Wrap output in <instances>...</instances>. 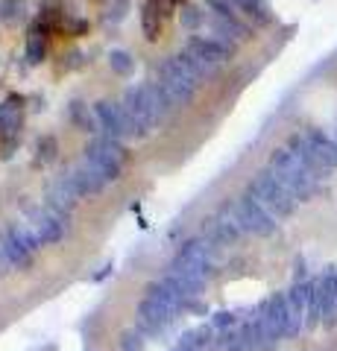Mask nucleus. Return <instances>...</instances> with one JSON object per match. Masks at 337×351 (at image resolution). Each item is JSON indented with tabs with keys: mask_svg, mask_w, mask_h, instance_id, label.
<instances>
[{
	"mask_svg": "<svg viewBox=\"0 0 337 351\" xmlns=\"http://www.w3.org/2000/svg\"><path fill=\"white\" fill-rule=\"evenodd\" d=\"M65 179H68V184L73 188V193H77V196H94V193H100L106 184H108L106 176L97 170L89 158H82V161L73 164Z\"/></svg>",
	"mask_w": 337,
	"mask_h": 351,
	"instance_id": "12",
	"label": "nucleus"
},
{
	"mask_svg": "<svg viewBox=\"0 0 337 351\" xmlns=\"http://www.w3.org/2000/svg\"><path fill=\"white\" fill-rule=\"evenodd\" d=\"M59 156V141L53 138V135H45V138H38V144H36V161L38 164H53Z\"/></svg>",
	"mask_w": 337,
	"mask_h": 351,
	"instance_id": "22",
	"label": "nucleus"
},
{
	"mask_svg": "<svg viewBox=\"0 0 337 351\" xmlns=\"http://www.w3.org/2000/svg\"><path fill=\"white\" fill-rule=\"evenodd\" d=\"M77 199H80V196L73 193V188L68 184V179L62 176L59 182H53V184H50L47 202H45V205H50L53 211H59V214H71L73 208H77Z\"/></svg>",
	"mask_w": 337,
	"mask_h": 351,
	"instance_id": "16",
	"label": "nucleus"
},
{
	"mask_svg": "<svg viewBox=\"0 0 337 351\" xmlns=\"http://www.w3.org/2000/svg\"><path fill=\"white\" fill-rule=\"evenodd\" d=\"M270 173L276 176V179L285 184V188L297 196L299 202H305V199H311L314 193L320 191V176H314L305 164H302L293 152L288 149V147H281V149H276L273 156H270V167H267Z\"/></svg>",
	"mask_w": 337,
	"mask_h": 351,
	"instance_id": "4",
	"label": "nucleus"
},
{
	"mask_svg": "<svg viewBox=\"0 0 337 351\" xmlns=\"http://www.w3.org/2000/svg\"><path fill=\"white\" fill-rule=\"evenodd\" d=\"M249 193H253L255 199L264 205L276 219H279V217H290L293 211H297V202H299L297 196H293L270 170L258 173L255 179L249 182Z\"/></svg>",
	"mask_w": 337,
	"mask_h": 351,
	"instance_id": "6",
	"label": "nucleus"
},
{
	"mask_svg": "<svg viewBox=\"0 0 337 351\" xmlns=\"http://www.w3.org/2000/svg\"><path fill=\"white\" fill-rule=\"evenodd\" d=\"M0 12H3V21H18L24 15V0H3Z\"/></svg>",
	"mask_w": 337,
	"mask_h": 351,
	"instance_id": "27",
	"label": "nucleus"
},
{
	"mask_svg": "<svg viewBox=\"0 0 337 351\" xmlns=\"http://www.w3.org/2000/svg\"><path fill=\"white\" fill-rule=\"evenodd\" d=\"M94 112H97V120H100V129L106 132L108 138H115V141L147 138L144 132L135 126V120L126 114L124 106H117V103H112V100H100V103L94 106Z\"/></svg>",
	"mask_w": 337,
	"mask_h": 351,
	"instance_id": "9",
	"label": "nucleus"
},
{
	"mask_svg": "<svg viewBox=\"0 0 337 351\" xmlns=\"http://www.w3.org/2000/svg\"><path fill=\"white\" fill-rule=\"evenodd\" d=\"M0 246H3L9 267H15V269H27L32 258H36V246H32L24 226H9L6 232L0 234Z\"/></svg>",
	"mask_w": 337,
	"mask_h": 351,
	"instance_id": "11",
	"label": "nucleus"
},
{
	"mask_svg": "<svg viewBox=\"0 0 337 351\" xmlns=\"http://www.w3.org/2000/svg\"><path fill=\"white\" fill-rule=\"evenodd\" d=\"M188 304V299L182 295V290L170 278L156 281L147 287V295L138 304L135 322L144 334H161L165 328L176 319V313Z\"/></svg>",
	"mask_w": 337,
	"mask_h": 351,
	"instance_id": "2",
	"label": "nucleus"
},
{
	"mask_svg": "<svg viewBox=\"0 0 337 351\" xmlns=\"http://www.w3.org/2000/svg\"><path fill=\"white\" fill-rule=\"evenodd\" d=\"M209 272H211V240H188L179 252L176 258L170 261V272L167 278L176 284L182 290L185 299H197L202 293L205 281H209Z\"/></svg>",
	"mask_w": 337,
	"mask_h": 351,
	"instance_id": "1",
	"label": "nucleus"
},
{
	"mask_svg": "<svg viewBox=\"0 0 337 351\" xmlns=\"http://www.w3.org/2000/svg\"><path fill=\"white\" fill-rule=\"evenodd\" d=\"M176 3H179V0H176Z\"/></svg>",
	"mask_w": 337,
	"mask_h": 351,
	"instance_id": "30",
	"label": "nucleus"
},
{
	"mask_svg": "<svg viewBox=\"0 0 337 351\" xmlns=\"http://www.w3.org/2000/svg\"><path fill=\"white\" fill-rule=\"evenodd\" d=\"M205 6H209L211 15H217V18H237L235 0H205Z\"/></svg>",
	"mask_w": 337,
	"mask_h": 351,
	"instance_id": "25",
	"label": "nucleus"
},
{
	"mask_svg": "<svg viewBox=\"0 0 337 351\" xmlns=\"http://www.w3.org/2000/svg\"><path fill=\"white\" fill-rule=\"evenodd\" d=\"M21 108H24V97H6L3 103H0V135H9L12 138L18 126H21Z\"/></svg>",
	"mask_w": 337,
	"mask_h": 351,
	"instance_id": "17",
	"label": "nucleus"
},
{
	"mask_svg": "<svg viewBox=\"0 0 337 351\" xmlns=\"http://www.w3.org/2000/svg\"><path fill=\"white\" fill-rule=\"evenodd\" d=\"M0 21H3V12H0Z\"/></svg>",
	"mask_w": 337,
	"mask_h": 351,
	"instance_id": "29",
	"label": "nucleus"
},
{
	"mask_svg": "<svg viewBox=\"0 0 337 351\" xmlns=\"http://www.w3.org/2000/svg\"><path fill=\"white\" fill-rule=\"evenodd\" d=\"M156 85L165 91V97L173 103V108H176V106H188L194 100V94H197V85L200 82L182 68L176 56H170V59L161 62L159 76H156Z\"/></svg>",
	"mask_w": 337,
	"mask_h": 351,
	"instance_id": "7",
	"label": "nucleus"
},
{
	"mask_svg": "<svg viewBox=\"0 0 337 351\" xmlns=\"http://www.w3.org/2000/svg\"><path fill=\"white\" fill-rule=\"evenodd\" d=\"M108 68H112L115 73H121V76H129V73L135 71L132 53H126V50H112V53H108Z\"/></svg>",
	"mask_w": 337,
	"mask_h": 351,
	"instance_id": "23",
	"label": "nucleus"
},
{
	"mask_svg": "<svg viewBox=\"0 0 337 351\" xmlns=\"http://www.w3.org/2000/svg\"><path fill=\"white\" fill-rule=\"evenodd\" d=\"M147 6L153 9L159 18H170L173 9H176V0H147Z\"/></svg>",
	"mask_w": 337,
	"mask_h": 351,
	"instance_id": "28",
	"label": "nucleus"
},
{
	"mask_svg": "<svg viewBox=\"0 0 337 351\" xmlns=\"http://www.w3.org/2000/svg\"><path fill=\"white\" fill-rule=\"evenodd\" d=\"M235 6L241 9V12H246L253 21H258V24H267V21H270V12H267L264 0H235Z\"/></svg>",
	"mask_w": 337,
	"mask_h": 351,
	"instance_id": "24",
	"label": "nucleus"
},
{
	"mask_svg": "<svg viewBox=\"0 0 337 351\" xmlns=\"http://www.w3.org/2000/svg\"><path fill=\"white\" fill-rule=\"evenodd\" d=\"M235 211H237V219H241V228L249 234H258V237H270V234H276V217L267 211L264 205H261L253 193H244L241 199L235 202Z\"/></svg>",
	"mask_w": 337,
	"mask_h": 351,
	"instance_id": "10",
	"label": "nucleus"
},
{
	"mask_svg": "<svg viewBox=\"0 0 337 351\" xmlns=\"http://www.w3.org/2000/svg\"><path fill=\"white\" fill-rule=\"evenodd\" d=\"M124 108L126 114L135 120V126L150 135V129H156L159 123H165L173 103L165 97V91L156 85V82H147V85H135V88H126L124 94Z\"/></svg>",
	"mask_w": 337,
	"mask_h": 351,
	"instance_id": "3",
	"label": "nucleus"
},
{
	"mask_svg": "<svg viewBox=\"0 0 337 351\" xmlns=\"http://www.w3.org/2000/svg\"><path fill=\"white\" fill-rule=\"evenodd\" d=\"M176 59H179V64L185 71H188L194 80L197 82H202V80H209V76H214L217 73V68L214 64H209V62H202L200 56H194V53H188V50H182V53H176Z\"/></svg>",
	"mask_w": 337,
	"mask_h": 351,
	"instance_id": "20",
	"label": "nucleus"
},
{
	"mask_svg": "<svg viewBox=\"0 0 337 351\" xmlns=\"http://www.w3.org/2000/svg\"><path fill=\"white\" fill-rule=\"evenodd\" d=\"M188 53H194V56H200L202 62H209V64H223L226 59H232V53H235V44L232 41H226V38H217V36H197V38H191L188 41V47H185Z\"/></svg>",
	"mask_w": 337,
	"mask_h": 351,
	"instance_id": "13",
	"label": "nucleus"
},
{
	"mask_svg": "<svg viewBox=\"0 0 337 351\" xmlns=\"http://www.w3.org/2000/svg\"><path fill=\"white\" fill-rule=\"evenodd\" d=\"M179 18H182V27H188V29H197L200 24H202V12L197 6H182V12H179Z\"/></svg>",
	"mask_w": 337,
	"mask_h": 351,
	"instance_id": "26",
	"label": "nucleus"
},
{
	"mask_svg": "<svg viewBox=\"0 0 337 351\" xmlns=\"http://www.w3.org/2000/svg\"><path fill=\"white\" fill-rule=\"evenodd\" d=\"M161 27H165V18H159L153 9L144 6V15H141V32H144L147 41H159Z\"/></svg>",
	"mask_w": 337,
	"mask_h": 351,
	"instance_id": "21",
	"label": "nucleus"
},
{
	"mask_svg": "<svg viewBox=\"0 0 337 351\" xmlns=\"http://www.w3.org/2000/svg\"><path fill=\"white\" fill-rule=\"evenodd\" d=\"M47 24L45 21H36L27 32V62L30 64H38L41 59L47 56Z\"/></svg>",
	"mask_w": 337,
	"mask_h": 351,
	"instance_id": "18",
	"label": "nucleus"
},
{
	"mask_svg": "<svg viewBox=\"0 0 337 351\" xmlns=\"http://www.w3.org/2000/svg\"><path fill=\"white\" fill-rule=\"evenodd\" d=\"M68 117H71V123L77 126L80 132H97V129H100L97 112H94V108H89V103H82V100H73L68 106Z\"/></svg>",
	"mask_w": 337,
	"mask_h": 351,
	"instance_id": "19",
	"label": "nucleus"
},
{
	"mask_svg": "<svg viewBox=\"0 0 337 351\" xmlns=\"http://www.w3.org/2000/svg\"><path fill=\"white\" fill-rule=\"evenodd\" d=\"M305 138H308L311 156H314V161L320 164L323 173L337 167V141H332L329 135H323V132H317V129H308Z\"/></svg>",
	"mask_w": 337,
	"mask_h": 351,
	"instance_id": "15",
	"label": "nucleus"
},
{
	"mask_svg": "<svg viewBox=\"0 0 337 351\" xmlns=\"http://www.w3.org/2000/svg\"><path fill=\"white\" fill-rule=\"evenodd\" d=\"M27 234L32 240V246H50V243H59V240L68 234V214H59L53 211L50 205H36L27 211Z\"/></svg>",
	"mask_w": 337,
	"mask_h": 351,
	"instance_id": "5",
	"label": "nucleus"
},
{
	"mask_svg": "<svg viewBox=\"0 0 337 351\" xmlns=\"http://www.w3.org/2000/svg\"><path fill=\"white\" fill-rule=\"evenodd\" d=\"M97 170H100L106 176V182H117L124 173V164L129 158V149L124 147V141H115V138H94L89 147H85V156Z\"/></svg>",
	"mask_w": 337,
	"mask_h": 351,
	"instance_id": "8",
	"label": "nucleus"
},
{
	"mask_svg": "<svg viewBox=\"0 0 337 351\" xmlns=\"http://www.w3.org/2000/svg\"><path fill=\"white\" fill-rule=\"evenodd\" d=\"M209 234H211V243H232L244 234L241 228V219H237L235 211V202L232 205H223L211 219H209Z\"/></svg>",
	"mask_w": 337,
	"mask_h": 351,
	"instance_id": "14",
	"label": "nucleus"
}]
</instances>
